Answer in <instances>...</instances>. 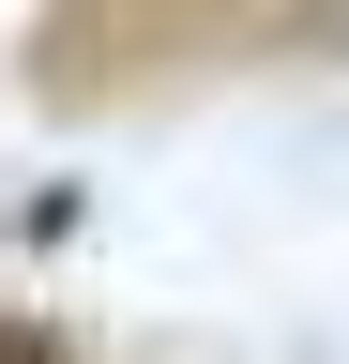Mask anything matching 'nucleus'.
Returning <instances> with one entry per match:
<instances>
[{"label":"nucleus","mask_w":349,"mask_h":364,"mask_svg":"<svg viewBox=\"0 0 349 364\" xmlns=\"http://www.w3.org/2000/svg\"><path fill=\"white\" fill-rule=\"evenodd\" d=\"M334 16H349V0H334Z\"/></svg>","instance_id":"f03ea898"},{"label":"nucleus","mask_w":349,"mask_h":364,"mask_svg":"<svg viewBox=\"0 0 349 364\" xmlns=\"http://www.w3.org/2000/svg\"><path fill=\"white\" fill-rule=\"evenodd\" d=\"M0 364H76V349L46 334V318H0Z\"/></svg>","instance_id":"f257e3e1"}]
</instances>
